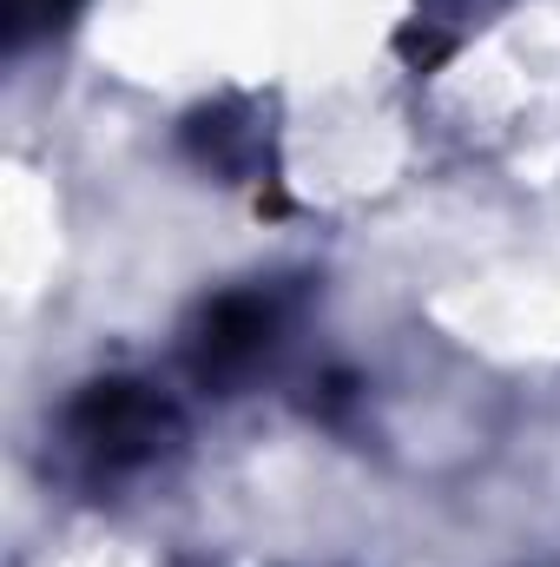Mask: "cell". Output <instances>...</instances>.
I'll return each mask as SVG.
<instances>
[{"label":"cell","instance_id":"1","mask_svg":"<svg viewBox=\"0 0 560 567\" xmlns=\"http://www.w3.org/2000/svg\"><path fill=\"white\" fill-rule=\"evenodd\" d=\"M178 435V416L172 403L152 390V383H133V377H106L93 383L73 410H66V442L73 455L86 462V475H133L145 462H158V449Z\"/></svg>","mask_w":560,"mask_h":567},{"label":"cell","instance_id":"2","mask_svg":"<svg viewBox=\"0 0 560 567\" xmlns=\"http://www.w3.org/2000/svg\"><path fill=\"white\" fill-rule=\"evenodd\" d=\"M271 343H278V303L258 290H231L198 317L191 370H198V383H238L271 357Z\"/></svg>","mask_w":560,"mask_h":567},{"label":"cell","instance_id":"3","mask_svg":"<svg viewBox=\"0 0 560 567\" xmlns=\"http://www.w3.org/2000/svg\"><path fill=\"white\" fill-rule=\"evenodd\" d=\"M80 0H7V20H13V40H33V33H53L73 20Z\"/></svg>","mask_w":560,"mask_h":567}]
</instances>
